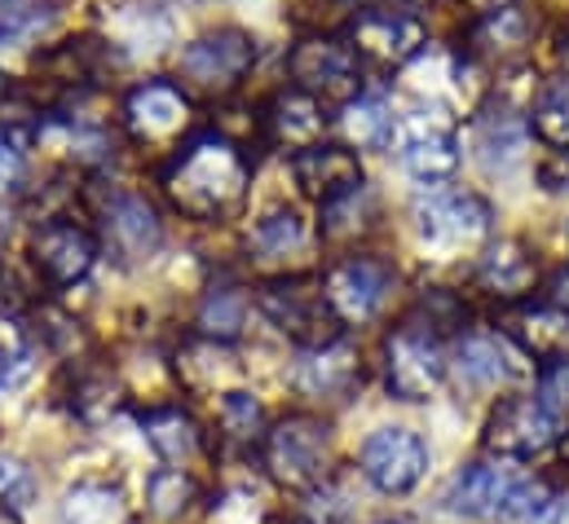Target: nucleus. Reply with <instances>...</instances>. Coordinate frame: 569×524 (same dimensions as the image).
Returning <instances> with one entry per match:
<instances>
[{
    "label": "nucleus",
    "mask_w": 569,
    "mask_h": 524,
    "mask_svg": "<svg viewBox=\"0 0 569 524\" xmlns=\"http://www.w3.org/2000/svg\"><path fill=\"white\" fill-rule=\"evenodd\" d=\"M358 472L380 494H411L428 472V445L411 427H376L358 450Z\"/></svg>",
    "instance_id": "11"
},
{
    "label": "nucleus",
    "mask_w": 569,
    "mask_h": 524,
    "mask_svg": "<svg viewBox=\"0 0 569 524\" xmlns=\"http://www.w3.org/2000/svg\"><path fill=\"white\" fill-rule=\"evenodd\" d=\"M102 243L124 264L150 261L163 243V221H159L154 203L146 194H133V190H116L102 203Z\"/></svg>",
    "instance_id": "15"
},
{
    "label": "nucleus",
    "mask_w": 569,
    "mask_h": 524,
    "mask_svg": "<svg viewBox=\"0 0 569 524\" xmlns=\"http://www.w3.org/2000/svg\"><path fill=\"white\" fill-rule=\"evenodd\" d=\"M548 507H552V490L543 485V481H521L512 494H508V503L499 507V524H543L548 516Z\"/></svg>",
    "instance_id": "39"
},
{
    "label": "nucleus",
    "mask_w": 569,
    "mask_h": 524,
    "mask_svg": "<svg viewBox=\"0 0 569 524\" xmlns=\"http://www.w3.org/2000/svg\"><path fill=\"white\" fill-rule=\"evenodd\" d=\"M362 384V353L340 335L322 349H309L296 366V389L305 396H322V401H340Z\"/></svg>",
    "instance_id": "19"
},
{
    "label": "nucleus",
    "mask_w": 569,
    "mask_h": 524,
    "mask_svg": "<svg viewBox=\"0 0 569 524\" xmlns=\"http://www.w3.org/2000/svg\"><path fill=\"white\" fill-rule=\"evenodd\" d=\"M345 4H358V9H371V4H385V0H345Z\"/></svg>",
    "instance_id": "48"
},
{
    "label": "nucleus",
    "mask_w": 569,
    "mask_h": 524,
    "mask_svg": "<svg viewBox=\"0 0 569 524\" xmlns=\"http://www.w3.org/2000/svg\"><path fill=\"white\" fill-rule=\"evenodd\" d=\"M257 309L266 313V322L287 335L291 344H300L305 353L309 349H322L331 340H340V318L331 313L327 295H322V282L305 278V273H291V278H270L261 291H257Z\"/></svg>",
    "instance_id": "2"
},
{
    "label": "nucleus",
    "mask_w": 569,
    "mask_h": 524,
    "mask_svg": "<svg viewBox=\"0 0 569 524\" xmlns=\"http://www.w3.org/2000/svg\"><path fill=\"white\" fill-rule=\"evenodd\" d=\"M159 185H163V199L186 221L221 225L248 203L252 159H248L243 141H234L226 132H199L194 141H186L172 154Z\"/></svg>",
    "instance_id": "1"
},
{
    "label": "nucleus",
    "mask_w": 569,
    "mask_h": 524,
    "mask_svg": "<svg viewBox=\"0 0 569 524\" xmlns=\"http://www.w3.org/2000/svg\"><path fill=\"white\" fill-rule=\"evenodd\" d=\"M472 278L495 300H526L539 286V261L521 239H499L477 256Z\"/></svg>",
    "instance_id": "20"
},
{
    "label": "nucleus",
    "mask_w": 569,
    "mask_h": 524,
    "mask_svg": "<svg viewBox=\"0 0 569 524\" xmlns=\"http://www.w3.org/2000/svg\"><path fill=\"white\" fill-rule=\"evenodd\" d=\"M22 172H27L22 150L0 132V199H4V194H13V190L22 185Z\"/></svg>",
    "instance_id": "43"
},
{
    "label": "nucleus",
    "mask_w": 569,
    "mask_h": 524,
    "mask_svg": "<svg viewBox=\"0 0 569 524\" xmlns=\"http://www.w3.org/2000/svg\"><path fill=\"white\" fill-rule=\"evenodd\" d=\"M561 450H566V458H569V436H566V445H561Z\"/></svg>",
    "instance_id": "49"
},
{
    "label": "nucleus",
    "mask_w": 569,
    "mask_h": 524,
    "mask_svg": "<svg viewBox=\"0 0 569 524\" xmlns=\"http://www.w3.org/2000/svg\"><path fill=\"white\" fill-rule=\"evenodd\" d=\"M535 396H539V405H543L557 423L566 419L569 414V353L539 366V389H535Z\"/></svg>",
    "instance_id": "41"
},
{
    "label": "nucleus",
    "mask_w": 569,
    "mask_h": 524,
    "mask_svg": "<svg viewBox=\"0 0 569 524\" xmlns=\"http://www.w3.org/2000/svg\"><path fill=\"white\" fill-rule=\"evenodd\" d=\"M349 49L358 53L362 67L376 71H402L407 62H416L428 44V27L420 13H411L407 4H371L358 9L345 27Z\"/></svg>",
    "instance_id": "3"
},
{
    "label": "nucleus",
    "mask_w": 569,
    "mask_h": 524,
    "mask_svg": "<svg viewBox=\"0 0 569 524\" xmlns=\"http://www.w3.org/2000/svg\"><path fill=\"white\" fill-rule=\"evenodd\" d=\"M331 427L318 414H283L261 441V463L283 490H318L327 476Z\"/></svg>",
    "instance_id": "4"
},
{
    "label": "nucleus",
    "mask_w": 569,
    "mask_h": 524,
    "mask_svg": "<svg viewBox=\"0 0 569 524\" xmlns=\"http://www.w3.org/2000/svg\"><path fill=\"white\" fill-rule=\"evenodd\" d=\"M199 335L203 340H217V344H234L248 326V295L239 286H212L199 304V318H194Z\"/></svg>",
    "instance_id": "30"
},
{
    "label": "nucleus",
    "mask_w": 569,
    "mask_h": 524,
    "mask_svg": "<svg viewBox=\"0 0 569 524\" xmlns=\"http://www.w3.org/2000/svg\"><path fill=\"white\" fill-rule=\"evenodd\" d=\"M548 304H557V309H566L569 313V264L548 278Z\"/></svg>",
    "instance_id": "44"
},
{
    "label": "nucleus",
    "mask_w": 569,
    "mask_h": 524,
    "mask_svg": "<svg viewBox=\"0 0 569 524\" xmlns=\"http://www.w3.org/2000/svg\"><path fill=\"white\" fill-rule=\"evenodd\" d=\"M102 62H107V53H102L98 40H67V44H58L53 53H44L40 67H44L58 84L80 89V84H93V80H98Z\"/></svg>",
    "instance_id": "34"
},
{
    "label": "nucleus",
    "mask_w": 569,
    "mask_h": 524,
    "mask_svg": "<svg viewBox=\"0 0 569 524\" xmlns=\"http://www.w3.org/2000/svg\"><path fill=\"white\" fill-rule=\"evenodd\" d=\"M521 349L508 335H490V331H468L455 349V371L459 384L468 389H499L521 371Z\"/></svg>",
    "instance_id": "21"
},
{
    "label": "nucleus",
    "mask_w": 569,
    "mask_h": 524,
    "mask_svg": "<svg viewBox=\"0 0 569 524\" xmlns=\"http://www.w3.org/2000/svg\"><path fill=\"white\" fill-rule=\"evenodd\" d=\"M526 476L512 467V458H486V463H468L450 490H446V503L450 512L459 516H481V521H495L499 507L508 503V494L521 485Z\"/></svg>",
    "instance_id": "16"
},
{
    "label": "nucleus",
    "mask_w": 569,
    "mask_h": 524,
    "mask_svg": "<svg viewBox=\"0 0 569 524\" xmlns=\"http://www.w3.org/2000/svg\"><path fill=\"white\" fill-rule=\"evenodd\" d=\"M411 318L428 326V331H455V326H463V318H468V309L450 295V291H441V286H428L425 295L416 300V309H411Z\"/></svg>",
    "instance_id": "40"
},
{
    "label": "nucleus",
    "mask_w": 569,
    "mask_h": 524,
    "mask_svg": "<svg viewBox=\"0 0 569 524\" xmlns=\"http://www.w3.org/2000/svg\"><path fill=\"white\" fill-rule=\"evenodd\" d=\"M385 380L398 401H428L446 380V349L441 335L407 318L385 335Z\"/></svg>",
    "instance_id": "9"
},
{
    "label": "nucleus",
    "mask_w": 569,
    "mask_h": 524,
    "mask_svg": "<svg viewBox=\"0 0 569 524\" xmlns=\"http://www.w3.org/2000/svg\"><path fill=\"white\" fill-rule=\"evenodd\" d=\"M120 124L142 150H177L194 129V102L177 80H142L120 107Z\"/></svg>",
    "instance_id": "7"
},
{
    "label": "nucleus",
    "mask_w": 569,
    "mask_h": 524,
    "mask_svg": "<svg viewBox=\"0 0 569 524\" xmlns=\"http://www.w3.org/2000/svg\"><path fill=\"white\" fill-rule=\"evenodd\" d=\"M138 423H142L146 445L163 463H190L199 454V445H203V432H199L194 414L181 410V405H150V410H142Z\"/></svg>",
    "instance_id": "25"
},
{
    "label": "nucleus",
    "mask_w": 569,
    "mask_h": 524,
    "mask_svg": "<svg viewBox=\"0 0 569 524\" xmlns=\"http://www.w3.org/2000/svg\"><path fill=\"white\" fill-rule=\"evenodd\" d=\"M561 436V423L539 405V396H503L490 419H486V432H481V445L495 454V458H535L543 454L552 441Z\"/></svg>",
    "instance_id": "12"
},
{
    "label": "nucleus",
    "mask_w": 569,
    "mask_h": 524,
    "mask_svg": "<svg viewBox=\"0 0 569 524\" xmlns=\"http://www.w3.org/2000/svg\"><path fill=\"white\" fill-rule=\"evenodd\" d=\"M261 120H266V137H270L279 150H291V154L318 145L327 124H331L327 102L313 98V93H305V89H283V93H274V102L266 107Z\"/></svg>",
    "instance_id": "18"
},
{
    "label": "nucleus",
    "mask_w": 569,
    "mask_h": 524,
    "mask_svg": "<svg viewBox=\"0 0 569 524\" xmlns=\"http://www.w3.org/2000/svg\"><path fill=\"white\" fill-rule=\"evenodd\" d=\"M402 168L432 185H446L459 168V137L450 124H425V120H407V145H402Z\"/></svg>",
    "instance_id": "22"
},
{
    "label": "nucleus",
    "mask_w": 569,
    "mask_h": 524,
    "mask_svg": "<svg viewBox=\"0 0 569 524\" xmlns=\"http://www.w3.org/2000/svg\"><path fill=\"white\" fill-rule=\"evenodd\" d=\"M120 384H116V375H107V371H89V375H80L76 380V393H71V410L84 419V423H102V419H111L116 410H120Z\"/></svg>",
    "instance_id": "36"
},
{
    "label": "nucleus",
    "mask_w": 569,
    "mask_h": 524,
    "mask_svg": "<svg viewBox=\"0 0 569 524\" xmlns=\"http://www.w3.org/2000/svg\"><path fill=\"white\" fill-rule=\"evenodd\" d=\"M411 221H416V234L428 252H437L441 261L463 252V248H477L490 225H495V208L472 194V190H428L416 199L411 208Z\"/></svg>",
    "instance_id": "5"
},
{
    "label": "nucleus",
    "mask_w": 569,
    "mask_h": 524,
    "mask_svg": "<svg viewBox=\"0 0 569 524\" xmlns=\"http://www.w3.org/2000/svg\"><path fill=\"white\" fill-rule=\"evenodd\" d=\"M380 524H402V521H380Z\"/></svg>",
    "instance_id": "50"
},
{
    "label": "nucleus",
    "mask_w": 569,
    "mask_h": 524,
    "mask_svg": "<svg viewBox=\"0 0 569 524\" xmlns=\"http://www.w3.org/2000/svg\"><path fill=\"white\" fill-rule=\"evenodd\" d=\"M252 62H257V40L243 27H217L181 49L177 75H181V89L226 98L248 80Z\"/></svg>",
    "instance_id": "6"
},
{
    "label": "nucleus",
    "mask_w": 569,
    "mask_h": 524,
    "mask_svg": "<svg viewBox=\"0 0 569 524\" xmlns=\"http://www.w3.org/2000/svg\"><path fill=\"white\" fill-rule=\"evenodd\" d=\"M322 234L313 230V221L296 208H274L266 212L252 230H248V261L274 278H291L313 261Z\"/></svg>",
    "instance_id": "13"
},
{
    "label": "nucleus",
    "mask_w": 569,
    "mask_h": 524,
    "mask_svg": "<svg viewBox=\"0 0 569 524\" xmlns=\"http://www.w3.org/2000/svg\"><path fill=\"white\" fill-rule=\"evenodd\" d=\"M287 75H291V89H305L322 102H353L362 93V62L358 53L349 49V40L340 36H305L291 44L287 53Z\"/></svg>",
    "instance_id": "8"
},
{
    "label": "nucleus",
    "mask_w": 569,
    "mask_h": 524,
    "mask_svg": "<svg viewBox=\"0 0 569 524\" xmlns=\"http://www.w3.org/2000/svg\"><path fill=\"white\" fill-rule=\"evenodd\" d=\"M291 177H296V185H300L305 199L331 203L336 194L362 185V159H358V150H349V145L318 141V145L291 154Z\"/></svg>",
    "instance_id": "17"
},
{
    "label": "nucleus",
    "mask_w": 569,
    "mask_h": 524,
    "mask_svg": "<svg viewBox=\"0 0 569 524\" xmlns=\"http://www.w3.org/2000/svg\"><path fill=\"white\" fill-rule=\"evenodd\" d=\"M526 150H530V120H521L508 107L477 115V154L490 172H512L526 159Z\"/></svg>",
    "instance_id": "24"
},
{
    "label": "nucleus",
    "mask_w": 569,
    "mask_h": 524,
    "mask_svg": "<svg viewBox=\"0 0 569 524\" xmlns=\"http://www.w3.org/2000/svg\"><path fill=\"white\" fill-rule=\"evenodd\" d=\"M543 524H569V494H552V507H548Z\"/></svg>",
    "instance_id": "45"
},
{
    "label": "nucleus",
    "mask_w": 569,
    "mask_h": 524,
    "mask_svg": "<svg viewBox=\"0 0 569 524\" xmlns=\"http://www.w3.org/2000/svg\"><path fill=\"white\" fill-rule=\"evenodd\" d=\"M31 375V344H27V331L0 313V389H18L22 380Z\"/></svg>",
    "instance_id": "38"
},
{
    "label": "nucleus",
    "mask_w": 569,
    "mask_h": 524,
    "mask_svg": "<svg viewBox=\"0 0 569 524\" xmlns=\"http://www.w3.org/2000/svg\"><path fill=\"white\" fill-rule=\"evenodd\" d=\"M58 524H124V494L116 485H76L67 490Z\"/></svg>",
    "instance_id": "32"
},
{
    "label": "nucleus",
    "mask_w": 569,
    "mask_h": 524,
    "mask_svg": "<svg viewBox=\"0 0 569 524\" xmlns=\"http://www.w3.org/2000/svg\"><path fill=\"white\" fill-rule=\"evenodd\" d=\"M468 9H477V13H495V9H508L512 0H463Z\"/></svg>",
    "instance_id": "46"
},
{
    "label": "nucleus",
    "mask_w": 569,
    "mask_h": 524,
    "mask_svg": "<svg viewBox=\"0 0 569 524\" xmlns=\"http://www.w3.org/2000/svg\"><path fill=\"white\" fill-rule=\"evenodd\" d=\"M199 503V485L194 476H186L181 467H159L150 481H146V512L154 521H181L190 516V507Z\"/></svg>",
    "instance_id": "33"
},
{
    "label": "nucleus",
    "mask_w": 569,
    "mask_h": 524,
    "mask_svg": "<svg viewBox=\"0 0 569 524\" xmlns=\"http://www.w3.org/2000/svg\"><path fill=\"white\" fill-rule=\"evenodd\" d=\"M468 40H472V53L477 58H512V53H521L530 44V18L517 4L495 9V13H481L472 22Z\"/></svg>",
    "instance_id": "28"
},
{
    "label": "nucleus",
    "mask_w": 569,
    "mask_h": 524,
    "mask_svg": "<svg viewBox=\"0 0 569 524\" xmlns=\"http://www.w3.org/2000/svg\"><path fill=\"white\" fill-rule=\"evenodd\" d=\"M53 22V0H0V49H13Z\"/></svg>",
    "instance_id": "37"
},
{
    "label": "nucleus",
    "mask_w": 569,
    "mask_h": 524,
    "mask_svg": "<svg viewBox=\"0 0 569 524\" xmlns=\"http://www.w3.org/2000/svg\"><path fill=\"white\" fill-rule=\"evenodd\" d=\"M9 230H13V216H9V208L0 203V248H4V239H9Z\"/></svg>",
    "instance_id": "47"
},
{
    "label": "nucleus",
    "mask_w": 569,
    "mask_h": 524,
    "mask_svg": "<svg viewBox=\"0 0 569 524\" xmlns=\"http://www.w3.org/2000/svg\"><path fill=\"white\" fill-rule=\"evenodd\" d=\"M336 124L345 132L349 150H389L398 129H402L398 111L380 93H358L353 102H345V111H340Z\"/></svg>",
    "instance_id": "27"
},
{
    "label": "nucleus",
    "mask_w": 569,
    "mask_h": 524,
    "mask_svg": "<svg viewBox=\"0 0 569 524\" xmlns=\"http://www.w3.org/2000/svg\"><path fill=\"white\" fill-rule=\"evenodd\" d=\"M393 286H398V273L380 256H345L322 278V295L340 318V326H367L389 304Z\"/></svg>",
    "instance_id": "10"
},
{
    "label": "nucleus",
    "mask_w": 569,
    "mask_h": 524,
    "mask_svg": "<svg viewBox=\"0 0 569 524\" xmlns=\"http://www.w3.org/2000/svg\"><path fill=\"white\" fill-rule=\"evenodd\" d=\"M230 362H234V357H230V344H217V340H203V335H199L194 344H186V349L177 353V375H181L190 389H217Z\"/></svg>",
    "instance_id": "35"
},
{
    "label": "nucleus",
    "mask_w": 569,
    "mask_h": 524,
    "mask_svg": "<svg viewBox=\"0 0 569 524\" xmlns=\"http://www.w3.org/2000/svg\"><path fill=\"white\" fill-rule=\"evenodd\" d=\"M31 494H36L31 467L13 454H0V507H22Z\"/></svg>",
    "instance_id": "42"
},
{
    "label": "nucleus",
    "mask_w": 569,
    "mask_h": 524,
    "mask_svg": "<svg viewBox=\"0 0 569 524\" xmlns=\"http://www.w3.org/2000/svg\"><path fill=\"white\" fill-rule=\"evenodd\" d=\"M503 335L526 353V357H539V362H552V357H566L569 349V313L557 304H521L508 313L503 322Z\"/></svg>",
    "instance_id": "23"
},
{
    "label": "nucleus",
    "mask_w": 569,
    "mask_h": 524,
    "mask_svg": "<svg viewBox=\"0 0 569 524\" xmlns=\"http://www.w3.org/2000/svg\"><path fill=\"white\" fill-rule=\"evenodd\" d=\"M530 132L543 145L569 154V75H552L539 84V93L530 102Z\"/></svg>",
    "instance_id": "29"
},
{
    "label": "nucleus",
    "mask_w": 569,
    "mask_h": 524,
    "mask_svg": "<svg viewBox=\"0 0 569 524\" xmlns=\"http://www.w3.org/2000/svg\"><path fill=\"white\" fill-rule=\"evenodd\" d=\"M93 264H98V239L84 225H76L71 216H49L44 225H36L31 269L49 286H76L93 273Z\"/></svg>",
    "instance_id": "14"
},
{
    "label": "nucleus",
    "mask_w": 569,
    "mask_h": 524,
    "mask_svg": "<svg viewBox=\"0 0 569 524\" xmlns=\"http://www.w3.org/2000/svg\"><path fill=\"white\" fill-rule=\"evenodd\" d=\"M376 221H380V199L362 181V185L336 194L331 203H322L318 234H322V243H358V239H367L376 230Z\"/></svg>",
    "instance_id": "26"
},
{
    "label": "nucleus",
    "mask_w": 569,
    "mask_h": 524,
    "mask_svg": "<svg viewBox=\"0 0 569 524\" xmlns=\"http://www.w3.org/2000/svg\"><path fill=\"white\" fill-rule=\"evenodd\" d=\"M217 423H221V432L234 445H261L266 432H270V419H266L261 396L248 393V389H226L221 393V401H217Z\"/></svg>",
    "instance_id": "31"
}]
</instances>
